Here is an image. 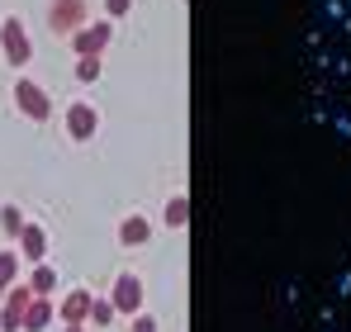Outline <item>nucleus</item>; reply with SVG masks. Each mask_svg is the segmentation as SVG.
I'll use <instances>...</instances> for the list:
<instances>
[{
  "instance_id": "f257e3e1",
  "label": "nucleus",
  "mask_w": 351,
  "mask_h": 332,
  "mask_svg": "<svg viewBox=\"0 0 351 332\" xmlns=\"http://www.w3.org/2000/svg\"><path fill=\"white\" fill-rule=\"evenodd\" d=\"M90 24V14H86V0H53L48 5V29L58 34V38H71V34H81Z\"/></svg>"
},
{
  "instance_id": "f03ea898",
  "label": "nucleus",
  "mask_w": 351,
  "mask_h": 332,
  "mask_svg": "<svg viewBox=\"0 0 351 332\" xmlns=\"http://www.w3.org/2000/svg\"><path fill=\"white\" fill-rule=\"evenodd\" d=\"M0 48H5V62H10V67H29L34 43H29V34H24V19H19V14H5V24H0Z\"/></svg>"
},
{
  "instance_id": "7ed1b4c3",
  "label": "nucleus",
  "mask_w": 351,
  "mask_h": 332,
  "mask_svg": "<svg viewBox=\"0 0 351 332\" xmlns=\"http://www.w3.org/2000/svg\"><path fill=\"white\" fill-rule=\"evenodd\" d=\"M14 105L29 114L34 123H48V119H53V100H48V91H43L38 81H29V76L14 81Z\"/></svg>"
},
{
  "instance_id": "20e7f679",
  "label": "nucleus",
  "mask_w": 351,
  "mask_h": 332,
  "mask_svg": "<svg viewBox=\"0 0 351 332\" xmlns=\"http://www.w3.org/2000/svg\"><path fill=\"white\" fill-rule=\"evenodd\" d=\"M29 304H34V289L14 280L10 294H5V304H0V332H24V313H29Z\"/></svg>"
},
{
  "instance_id": "39448f33",
  "label": "nucleus",
  "mask_w": 351,
  "mask_h": 332,
  "mask_svg": "<svg viewBox=\"0 0 351 332\" xmlns=\"http://www.w3.org/2000/svg\"><path fill=\"white\" fill-rule=\"evenodd\" d=\"M110 34H114L110 19H90L81 34H71V48H76V57H100L110 48Z\"/></svg>"
},
{
  "instance_id": "423d86ee",
  "label": "nucleus",
  "mask_w": 351,
  "mask_h": 332,
  "mask_svg": "<svg viewBox=\"0 0 351 332\" xmlns=\"http://www.w3.org/2000/svg\"><path fill=\"white\" fill-rule=\"evenodd\" d=\"M95 128H100V110H95V105L76 100V105L66 110V138H71V143H90Z\"/></svg>"
},
{
  "instance_id": "0eeeda50",
  "label": "nucleus",
  "mask_w": 351,
  "mask_h": 332,
  "mask_svg": "<svg viewBox=\"0 0 351 332\" xmlns=\"http://www.w3.org/2000/svg\"><path fill=\"white\" fill-rule=\"evenodd\" d=\"M110 299H114L119 313H128V318H133V313L143 309V280L133 276V271H123V276L114 280V294H110Z\"/></svg>"
},
{
  "instance_id": "6e6552de",
  "label": "nucleus",
  "mask_w": 351,
  "mask_h": 332,
  "mask_svg": "<svg viewBox=\"0 0 351 332\" xmlns=\"http://www.w3.org/2000/svg\"><path fill=\"white\" fill-rule=\"evenodd\" d=\"M14 242H19V252H24V261H34V266H38L43 257H48V233H43L38 223H24V233H19Z\"/></svg>"
},
{
  "instance_id": "1a4fd4ad",
  "label": "nucleus",
  "mask_w": 351,
  "mask_h": 332,
  "mask_svg": "<svg viewBox=\"0 0 351 332\" xmlns=\"http://www.w3.org/2000/svg\"><path fill=\"white\" fill-rule=\"evenodd\" d=\"M90 304H95L90 289H71L62 299V323H90Z\"/></svg>"
},
{
  "instance_id": "9d476101",
  "label": "nucleus",
  "mask_w": 351,
  "mask_h": 332,
  "mask_svg": "<svg viewBox=\"0 0 351 332\" xmlns=\"http://www.w3.org/2000/svg\"><path fill=\"white\" fill-rule=\"evenodd\" d=\"M53 318H58V309L48 304V294H34V304H29V313H24V332H48Z\"/></svg>"
},
{
  "instance_id": "9b49d317",
  "label": "nucleus",
  "mask_w": 351,
  "mask_h": 332,
  "mask_svg": "<svg viewBox=\"0 0 351 332\" xmlns=\"http://www.w3.org/2000/svg\"><path fill=\"white\" fill-rule=\"evenodd\" d=\"M147 237H152V223L143 219V214H128V219L119 223V242L123 247H143Z\"/></svg>"
},
{
  "instance_id": "f8f14e48",
  "label": "nucleus",
  "mask_w": 351,
  "mask_h": 332,
  "mask_svg": "<svg viewBox=\"0 0 351 332\" xmlns=\"http://www.w3.org/2000/svg\"><path fill=\"white\" fill-rule=\"evenodd\" d=\"M29 289H34V294H48V299H53V289H58V271H53L48 261H38V266H34V276H29Z\"/></svg>"
},
{
  "instance_id": "ddd939ff",
  "label": "nucleus",
  "mask_w": 351,
  "mask_h": 332,
  "mask_svg": "<svg viewBox=\"0 0 351 332\" xmlns=\"http://www.w3.org/2000/svg\"><path fill=\"white\" fill-rule=\"evenodd\" d=\"M14 280H19V252H10V247H5V252H0V299L10 294V285H14Z\"/></svg>"
},
{
  "instance_id": "4468645a",
  "label": "nucleus",
  "mask_w": 351,
  "mask_h": 332,
  "mask_svg": "<svg viewBox=\"0 0 351 332\" xmlns=\"http://www.w3.org/2000/svg\"><path fill=\"white\" fill-rule=\"evenodd\" d=\"M162 219H167V228H185L190 223V200L185 195H171L167 209H162Z\"/></svg>"
},
{
  "instance_id": "2eb2a0df",
  "label": "nucleus",
  "mask_w": 351,
  "mask_h": 332,
  "mask_svg": "<svg viewBox=\"0 0 351 332\" xmlns=\"http://www.w3.org/2000/svg\"><path fill=\"white\" fill-rule=\"evenodd\" d=\"M0 233H5V237H19V233H24V214H19V204H5V209H0Z\"/></svg>"
},
{
  "instance_id": "dca6fc26",
  "label": "nucleus",
  "mask_w": 351,
  "mask_h": 332,
  "mask_svg": "<svg viewBox=\"0 0 351 332\" xmlns=\"http://www.w3.org/2000/svg\"><path fill=\"white\" fill-rule=\"evenodd\" d=\"M114 299H95V304H90V323H100V328H110V323H114Z\"/></svg>"
},
{
  "instance_id": "f3484780",
  "label": "nucleus",
  "mask_w": 351,
  "mask_h": 332,
  "mask_svg": "<svg viewBox=\"0 0 351 332\" xmlns=\"http://www.w3.org/2000/svg\"><path fill=\"white\" fill-rule=\"evenodd\" d=\"M100 76V57H76V81H95Z\"/></svg>"
},
{
  "instance_id": "a211bd4d",
  "label": "nucleus",
  "mask_w": 351,
  "mask_h": 332,
  "mask_svg": "<svg viewBox=\"0 0 351 332\" xmlns=\"http://www.w3.org/2000/svg\"><path fill=\"white\" fill-rule=\"evenodd\" d=\"M133 332H157V318L138 309V313H133Z\"/></svg>"
},
{
  "instance_id": "6ab92c4d",
  "label": "nucleus",
  "mask_w": 351,
  "mask_h": 332,
  "mask_svg": "<svg viewBox=\"0 0 351 332\" xmlns=\"http://www.w3.org/2000/svg\"><path fill=\"white\" fill-rule=\"evenodd\" d=\"M128 5H133V0H105V14L119 19V14H128Z\"/></svg>"
},
{
  "instance_id": "aec40b11",
  "label": "nucleus",
  "mask_w": 351,
  "mask_h": 332,
  "mask_svg": "<svg viewBox=\"0 0 351 332\" xmlns=\"http://www.w3.org/2000/svg\"><path fill=\"white\" fill-rule=\"evenodd\" d=\"M62 332H86V328H81V323H66V328H62Z\"/></svg>"
}]
</instances>
